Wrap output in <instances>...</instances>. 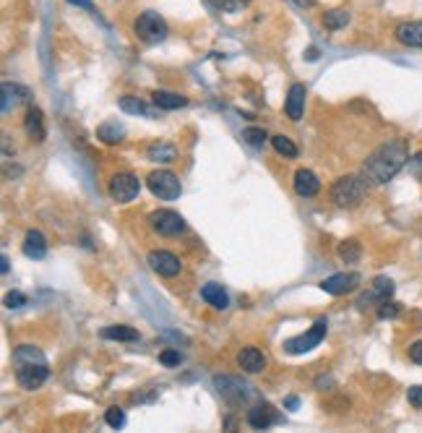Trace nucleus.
<instances>
[{"label": "nucleus", "instance_id": "1", "mask_svg": "<svg viewBox=\"0 0 422 433\" xmlns=\"http://www.w3.org/2000/svg\"><path fill=\"white\" fill-rule=\"evenodd\" d=\"M407 162H409V147H407V141L394 139V141H388V144H383V147H378L368 159H365L362 175H365L368 183H373V185H383V183L391 181Z\"/></svg>", "mask_w": 422, "mask_h": 433}, {"label": "nucleus", "instance_id": "35", "mask_svg": "<svg viewBox=\"0 0 422 433\" xmlns=\"http://www.w3.org/2000/svg\"><path fill=\"white\" fill-rule=\"evenodd\" d=\"M159 363H162V365H170V368H175V365H180V363H182L180 350H164L162 355H159Z\"/></svg>", "mask_w": 422, "mask_h": 433}, {"label": "nucleus", "instance_id": "18", "mask_svg": "<svg viewBox=\"0 0 422 433\" xmlns=\"http://www.w3.org/2000/svg\"><path fill=\"white\" fill-rule=\"evenodd\" d=\"M237 365L245 373H261L266 368V358H263L259 347H242L240 355H237Z\"/></svg>", "mask_w": 422, "mask_h": 433}, {"label": "nucleus", "instance_id": "11", "mask_svg": "<svg viewBox=\"0 0 422 433\" xmlns=\"http://www.w3.org/2000/svg\"><path fill=\"white\" fill-rule=\"evenodd\" d=\"M394 290H397L394 279L376 277V279H373L371 293H365V295L360 298V300H357V308H360V311H365V308H371V305H380L383 300H388V298L394 295Z\"/></svg>", "mask_w": 422, "mask_h": 433}, {"label": "nucleus", "instance_id": "29", "mask_svg": "<svg viewBox=\"0 0 422 433\" xmlns=\"http://www.w3.org/2000/svg\"><path fill=\"white\" fill-rule=\"evenodd\" d=\"M362 256V245L357 240H345L339 245V259L345 261V264H357Z\"/></svg>", "mask_w": 422, "mask_h": 433}, {"label": "nucleus", "instance_id": "12", "mask_svg": "<svg viewBox=\"0 0 422 433\" xmlns=\"http://www.w3.org/2000/svg\"><path fill=\"white\" fill-rule=\"evenodd\" d=\"M362 277L357 272H345V274H331L321 282V290L328 295H347V293H354L357 287H360Z\"/></svg>", "mask_w": 422, "mask_h": 433}, {"label": "nucleus", "instance_id": "25", "mask_svg": "<svg viewBox=\"0 0 422 433\" xmlns=\"http://www.w3.org/2000/svg\"><path fill=\"white\" fill-rule=\"evenodd\" d=\"M24 363H47V358L42 355V350L35 345H18L13 350V365H24Z\"/></svg>", "mask_w": 422, "mask_h": 433}, {"label": "nucleus", "instance_id": "30", "mask_svg": "<svg viewBox=\"0 0 422 433\" xmlns=\"http://www.w3.org/2000/svg\"><path fill=\"white\" fill-rule=\"evenodd\" d=\"M206 3L222 13H240L250 6V0H206Z\"/></svg>", "mask_w": 422, "mask_h": 433}, {"label": "nucleus", "instance_id": "6", "mask_svg": "<svg viewBox=\"0 0 422 433\" xmlns=\"http://www.w3.org/2000/svg\"><path fill=\"white\" fill-rule=\"evenodd\" d=\"M214 386H216V391L222 394L224 402H230V405H242V402H248L250 397H256L253 386L242 384L240 379H235V376H216Z\"/></svg>", "mask_w": 422, "mask_h": 433}, {"label": "nucleus", "instance_id": "3", "mask_svg": "<svg viewBox=\"0 0 422 433\" xmlns=\"http://www.w3.org/2000/svg\"><path fill=\"white\" fill-rule=\"evenodd\" d=\"M133 29H136V37L144 44H159L167 39V35H170L167 21H164L159 13H154V11L141 13V16L136 18V26H133Z\"/></svg>", "mask_w": 422, "mask_h": 433}, {"label": "nucleus", "instance_id": "13", "mask_svg": "<svg viewBox=\"0 0 422 433\" xmlns=\"http://www.w3.org/2000/svg\"><path fill=\"white\" fill-rule=\"evenodd\" d=\"M279 423V413H276L268 402H261L256 408L248 410V425L250 428H256V431H266L268 425Z\"/></svg>", "mask_w": 422, "mask_h": 433}, {"label": "nucleus", "instance_id": "15", "mask_svg": "<svg viewBox=\"0 0 422 433\" xmlns=\"http://www.w3.org/2000/svg\"><path fill=\"white\" fill-rule=\"evenodd\" d=\"M24 133L29 136V141L35 144H42L44 136H47V128H44V115L39 107H29L24 115Z\"/></svg>", "mask_w": 422, "mask_h": 433}, {"label": "nucleus", "instance_id": "4", "mask_svg": "<svg viewBox=\"0 0 422 433\" xmlns=\"http://www.w3.org/2000/svg\"><path fill=\"white\" fill-rule=\"evenodd\" d=\"M326 331H328V321L318 319L311 329L305 331V334H297V337L285 339V353H290V355H305V353H311L313 347H318L321 342H323Z\"/></svg>", "mask_w": 422, "mask_h": 433}, {"label": "nucleus", "instance_id": "8", "mask_svg": "<svg viewBox=\"0 0 422 433\" xmlns=\"http://www.w3.org/2000/svg\"><path fill=\"white\" fill-rule=\"evenodd\" d=\"M141 193V181H138L136 175L130 173H118L112 175L110 181V196L118 204H128V201H133Z\"/></svg>", "mask_w": 422, "mask_h": 433}, {"label": "nucleus", "instance_id": "37", "mask_svg": "<svg viewBox=\"0 0 422 433\" xmlns=\"http://www.w3.org/2000/svg\"><path fill=\"white\" fill-rule=\"evenodd\" d=\"M407 399H409V405H414V408H422V384H417V386H409V391H407Z\"/></svg>", "mask_w": 422, "mask_h": 433}, {"label": "nucleus", "instance_id": "34", "mask_svg": "<svg viewBox=\"0 0 422 433\" xmlns=\"http://www.w3.org/2000/svg\"><path fill=\"white\" fill-rule=\"evenodd\" d=\"M399 311H402V305L388 298L378 305V319H394V316H399Z\"/></svg>", "mask_w": 422, "mask_h": 433}, {"label": "nucleus", "instance_id": "27", "mask_svg": "<svg viewBox=\"0 0 422 433\" xmlns=\"http://www.w3.org/2000/svg\"><path fill=\"white\" fill-rule=\"evenodd\" d=\"M149 159H154V162H173L175 157H178V149L173 144H167V141H154L151 147L147 149Z\"/></svg>", "mask_w": 422, "mask_h": 433}, {"label": "nucleus", "instance_id": "28", "mask_svg": "<svg viewBox=\"0 0 422 433\" xmlns=\"http://www.w3.org/2000/svg\"><path fill=\"white\" fill-rule=\"evenodd\" d=\"M347 24H349V11H345V8H334L323 16V26H326L328 32H339V29H345Z\"/></svg>", "mask_w": 422, "mask_h": 433}, {"label": "nucleus", "instance_id": "5", "mask_svg": "<svg viewBox=\"0 0 422 433\" xmlns=\"http://www.w3.org/2000/svg\"><path fill=\"white\" fill-rule=\"evenodd\" d=\"M147 185H149V191L162 201L180 199V193H182L180 178L175 173H170V170H154V173L147 178Z\"/></svg>", "mask_w": 422, "mask_h": 433}, {"label": "nucleus", "instance_id": "40", "mask_svg": "<svg viewBox=\"0 0 422 433\" xmlns=\"http://www.w3.org/2000/svg\"><path fill=\"white\" fill-rule=\"evenodd\" d=\"M68 3H73V6H78V8L94 11V3H92V0H68Z\"/></svg>", "mask_w": 422, "mask_h": 433}, {"label": "nucleus", "instance_id": "32", "mask_svg": "<svg viewBox=\"0 0 422 433\" xmlns=\"http://www.w3.org/2000/svg\"><path fill=\"white\" fill-rule=\"evenodd\" d=\"M266 130L263 128H245L242 130V141L245 144H250V147H256V149H261L263 144H266Z\"/></svg>", "mask_w": 422, "mask_h": 433}, {"label": "nucleus", "instance_id": "24", "mask_svg": "<svg viewBox=\"0 0 422 433\" xmlns=\"http://www.w3.org/2000/svg\"><path fill=\"white\" fill-rule=\"evenodd\" d=\"M97 139L104 141V144H118V141L125 139V126L118 121H107L97 128Z\"/></svg>", "mask_w": 422, "mask_h": 433}, {"label": "nucleus", "instance_id": "2", "mask_svg": "<svg viewBox=\"0 0 422 433\" xmlns=\"http://www.w3.org/2000/svg\"><path fill=\"white\" fill-rule=\"evenodd\" d=\"M368 178L365 175H345L331 185V201L339 209H354L360 207L362 199L368 196Z\"/></svg>", "mask_w": 422, "mask_h": 433}, {"label": "nucleus", "instance_id": "19", "mask_svg": "<svg viewBox=\"0 0 422 433\" xmlns=\"http://www.w3.org/2000/svg\"><path fill=\"white\" fill-rule=\"evenodd\" d=\"M21 251H24L26 259H44L47 256V240H44V235L39 230H29L24 238V245H21Z\"/></svg>", "mask_w": 422, "mask_h": 433}, {"label": "nucleus", "instance_id": "43", "mask_svg": "<svg viewBox=\"0 0 422 433\" xmlns=\"http://www.w3.org/2000/svg\"><path fill=\"white\" fill-rule=\"evenodd\" d=\"M300 8H311V6H316V0H294Z\"/></svg>", "mask_w": 422, "mask_h": 433}, {"label": "nucleus", "instance_id": "38", "mask_svg": "<svg viewBox=\"0 0 422 433\" xmlns=\"http://www.w3.org/2000/svg\"><path fill=\"white\" fill-rule=\"evenodd\" d=\"M6 305H8V308H21V305H26V295L24 293H8L6 295Z\"/></svg>", "mask_w": 422, "mask_h": 433}, {"label": "nucleus", "instance_id": "9", "mask_svg": "<svg viewBox=\"0 0 422 433\" xmlns=\"http://www.w3.org/2000/svg\"><path fill=\"white\" fill-rule=\"evenodd\" d=\"M47 376H50V368H47V363L16 365V382H18V386H21V389H26V391L39 389V386L47 382Z\"/></svg>", "mask_w": 422, "mask_h": 433}, {"label": "nucleus", "instance_id": "44", "mask_svg": "<svg viewBox=\"0 0 422 433\" xmlns=\"http://www.w3.org/2000/svg\"><path fill=\"white\" fill-rule=\"evenodd\" d=\"M287 408H297V397H290V399H287Z\"/></svg>", "mask_w": 422, "mask_h": 433}, {"label": "nucleus", "instance_id": "20", "mask_svg": "<svg viewBox=\"0 0 422 433\" xmlns=\"http://www.w3.org/2000/svg\"><path fill=\"white\" fill-rule=\"evenodd\" d=\"M397 39L407 47H422V21H404L397 26Z\"/></svg>", "mask_w": 422, "mask_h": 433}, {"label": "nucleus", "instance_id": "36", "mask_svg": "<svg viewBox=\"0 0 422 433\" xmlns=\"http://www.w3.org/2000/svg\"><path fill=\"white\" fill-rule=\"evenodd\" d=\"M409 173L422 183V152H417L414 157H409Z\"/></svg>", "mask_w": 422, "mask_h": 433}, {"label": "nucleus", "instance_id": "41", "mask_svg": "<svg viewBox=\"0 0 422 433\" xmlns=\"http://www.w3.org/2000/svg\"><path fill=\"white\" fill-rule=\"evenodd\" d=\"M8 256H0V272H3V274H8Z\"/></svg>", "mask_w": 422, "mask_h": 433}, {"label": "nucleus", "instance_id": "23", "mask_svg": "<svg viewBox=\"0 0 422 433\" xmlns=\"http://www.w3.org/2000/svg\"><path fill=\"white\" fill-rule=\"evenodd\" d=\"M120 110H123V113H130V115H144V118H151V121H154L159 107L154 110V107H149L144 99L125 94V97H120Z\"/></svg>", "mask_w": 422, "mask_h": 433}, {"label": "nucleus", "instance_id": "10", "mask_svg": "<svg viewBox=\"0 0 422 433\" xmlns=\"http://www.w3.org/2000/svg\"><path fill=\"white\" fill-rule=\"evenodd\" d=\"M147 264L151 267V272L154 274H159V277H178L182 272V264H180V259L175 256V253H170V251H151L147 256Z\"/></svg>", "mask_w": 422, "mask_h": 433}, {"label": "nucleus", "instance_id": "21", "mask_svg": "<svg viewBox=\"0 0 422 433\" xmlns=\"http://www.w3.org/2000/svg\"><path fill=\"white\" fill-rule=\"evenodd\" d=\"M201 298H204L209 305L219 308V311H224V308L230 305V295H227V290H224L222 285H216V282H206V285L201 287Z\"/></svg>", "mask_w": 422, "mask_h": 433}, {"label": "nucleus", "instance_id": "33", "mask_svg": "<svg viewBox=\"0 0 422 433\" xmlns=\"http://www.w3.org/2000/svg\"><path fill=\"white\" fill-rule=\"evenodd\" d=\"M104 423L110 425V428H123V423H125V413H123V408L107 410V413H104Z\"/></svg>", "mask_w": 422, "mask_h": 433}, {"label": "nucleus", "instance_id": "22", "mask_svg": "<svg viewBox=\"0 0 422 433\" xmlns=\"http://www.w3.org/2000/svg\"><path fill=\"white\" fill-rule=\"evenodd\" d=\"M151 102L159 110H180V107L188 104V97L178 94V92H162V89H156V92H151Z\"/></svg>", "mask_w": 422, "mask_h": 433}, {"label": "nucleus", "instance_id": "7", "mask_svg": "<svg viewBox=\"0 0 422 433\" xmlns=\"http://www.w3.org/2000/svg\"><path fill=\"white\" fill-rule=\"evenodd\" d=\"M149 225L154 233L164 235V238H178L185 230V219L173 209H156L149 214Z\"/></svg>", "mask_w": 422, "mask_h": 433}, {"label": "nucleus", "instance_id": "39", "mask_svg": "<svg viewBox=\"0 0 422 433\" xmlns=\"http://www.w3.org/2000/svg\"><path fill=\"white\" fill-rule=\"evenodd\" d=\"M409 360L422 365V339L420 342H414V345H409Z\"/></svg>", "mask_w": 422, "mask_h": 433}, {"label": "nucleus", "instance_id": "14", "mask_svg": "<svg viewBox=\"0 0 422 433\" xmlns=\"http://www.w3.org/2000/svg\"><path fill=\"white\" fill-rule=\"evenodd\" d=\"M305 97H308V89L305 84H292L290 92H287V102H285V113L290 121H300L302 113H305Z\"/></svg>", "mask_w": 422, "mask_h": 433}, {"label": "nucleus", "instance_id": "31", "mask_svg": "<svg viewBox=\"0 0 422 433\" xmlns=\"http://www.w3.org/2000/svg\"><path fill=\"white\" fill-rule=\"evenodd\" d=\"M271 147H274L282 157H290V159H294V157L300 154L297 147L292 144V139H287V136H271Z\"/></svg>", "mask_w": 422, "mask_h": 433}, {"label": "nucleus", "instance_id": "42", "mask_svg": "<svg viewBox=\"0 0 422 433\" xmlns=\"http://www.w3.org/2000/svg\"><path fill=\"white\" fill-rule=\"evenodd\" d=\"M305 58H308V61H318V47H311V50L305 52Z\"/></svg>", "mask_w": 422, "mask_h": 433}, {"label": "nucleus", "instance_id": "26", "mask_svg": "<svg viewBox=\"0 0 422 433\" xmlns=\"http://www.w3.org/2000/svg\"><path fill=\"white\" fill-rule=\"evenodd\" d=\"M102 339H118V342H136L141 334H138L133 327H123V324H115V327H104L102 331Z\"/></svg>", "mask_w": 422, "mask_h": 433}, {"label": "nucleus", "instance_id": "16", "mask_svg": "<svg viewBox=\"0 0 422 433\" xmlns=\"http://www.w3.org/2000/svg\"><path fill=\"white\" fill-rule=\"evenodd\" d=\"M292 183H294V193L302 196V199H313V196H318V191H321V181L313 170H297Z\"/></svg>", "mask_w": 422, "mask_h": 433}, {"label": "nucleus", "instance_id": "17", "mask_svg": "<svg viewBox=\"0 0 422 433\" xmlns=\"http://www.w3.org/2000/svg\"><path fill=\"white\" fill-rule=\"evenodd\" d=\"M32 99V92L26 87H18V84H3V115H8L11 110H16L18 104H24Z\"/></svg>", "mask_w": 422, "mask_h": 433}]
</instances>
